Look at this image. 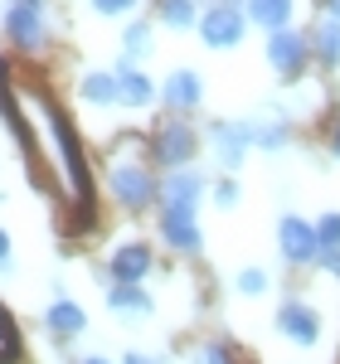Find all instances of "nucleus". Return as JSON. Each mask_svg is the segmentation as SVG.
<instances>
[{
    "label": "nucleus",
    "instance_id": "obj_25",
    "mask_svg": "<svg viewBox=\"0 0 340 364\" xmlns=\"http://www.w3.org/2000/svg\"><path fill=\"white\" fill-rule=\"evenodd\" d=\"M87 5H92V15H102V20H122V15L137 10V0H87Z\"/></svg>",
    "mask_w": 340,
    "mask_h": 364
},
{
    "label": "nucleus",
    "instance_id": "obj_13",
    "mask_svg": "<svg viewBox=\"0 0 340 364\" xmlns=\"http://www.w3.org/2000/svg\"><path fill=\"white\" fill-rule=\"evenodd\" d=\"M199 195H204V175L180 166V170H166V180L156 190V204H199Z\"/></svg>",
    "mask_w": 340,
    "mask_h": 364
},
{
    "label": "nucleus",
    "instance_id": "obj_8",
    "mask_svg": "<svg viewBox=\"0 0 340 364\" xmlns=\"http://www.w3.org/2000/svg\"><path fill=\"white\" fill-rule=\"evenodd\" d=\"M209 146H214L219 170H238L243 156H248V146H253V127H248V122H219V127L209 132Z\"/></svg>",
    "mask_w": 340,
    "mask_h": 364
},
{
    "label": "nucleus",
    "instance_id": "obj_23",
    "mask_svg": "<svg viewBox=\"0 0 340 364\" xmlns=\"http://www.w3.org/2000/svg\"><path fill=\"white\" fill-rule=\"evenodd\" d=\"M20 360V336H15V326H10V316L0 306V364H15Z\"/></svg>",
    "mask_w": 340,
    "mask_h": 364
},
{
    "label": "nucleus",
    "instance_id": "obj_26",
    "mask_svg": "<svg viewBox=\"0 0 340 364\" xmlns=\"http://www.w3.org/2000/svg\"><path fill=\"white\" fill-rule=\"evenodd\" d=\"M238 291H243V296H262V291H267V272H262V267H243V272H238Z\"/></svg>",
    "mask_w": 340,
    "mask_h": 364
},
{
    "label": "nucleus",
    "instance_id": "obj_9",
    "mask_svg": "<svg viewBox=\"0 0 340 364\" xmlns=\"http://www.w3.org/2000/svg\"><path fill=\"white\" fill-rule=\"evenodd\" d=\"M277 248H282V257L292 262V267H302V262H316L321 243H316V228L307 224V219L287 214L282 224H277Z\"/></svg>",
    "mask_w": 340,
    "mask_h": 364
},
{
    "label": "nucleus",
    "instance_id": "obj_14",
    "mask_svg": "<svg viewBox=\"0 0 340 364\" xmlns=\"http://www.w3.org/2000/svg\"><path fill=\"white\" fill-rule=\"evenodd\" d=\"M112 73H117V102L122 107H151L161 97V87L151 83L142 68H112Z\"/></svg>",
    "mask_w": 340,
    "mask_h": 364
},
{
    "label": "nucleus",
    "instance_id": "obj_34",
    "mask_svg": "<svg viewBox=\"0 0 340 364\" xmlns=\"http://www.w3.org/2000/svg\"><path fill=\"white\" fill-rule=\"evenodd\" d=\"M78 364H112V360H102V355H92V360H78Z\"/></svg>",
    "mask_w": 340,
    "mask_h": 364
},
{
    "label": "nucleus",
    "instance_id": "obj_16",
    "mask_svg": "<svg viewBox=\"0 0 340 364\" xmlns=\"http://www.w3.org/2000/svg\"><path fill=\"white\" fill-rule=\"evenodd\" d=\"M44 326H49V331H54V336H83L87 331V311L78 306V301H68V296H58L54 306L44 311Z\"/></svg>",
    "mask_w": 340,
    "mask_h": 364
},
{
    "label": "nucleus",
    "instance_id": "obj_4",
    "mask_svg": "<svg viewBox=\"0 0 340 364\" xmlns=\"http://www.w3.org/2000/svg\"><path fill=\"white\" fill-rule=\"evenodd\" d=\"M199 39L209 44V49H238L243 44V29H248V15L233 5V0H209L204 10H199Z\"/></svg>",
    "mask_w": 340,
    "mask_h": 364
},
{
    "label": "nucleus",
    "instance_id": "obj_30",
    "mask_svg": "<svg viewBox=\"0 0 340 364\" xmlns=\"http://www.w3.org/2000/svg\"><path fill=\"white\" fill-rule=\"evenodd\" d=\"M0 272H10V233L0 228Z\"/></svg>",
    "mask_w": 340,
    "mask_h": 364
},
{
    "label": "nucleus",
    "instance_id": "obj_22",
    "mask_svg": "<svg viewBox=\"0 0 340 364\" xmlns=\"http://www.w3.org/2000/svg\"><path fill=\"white\" fill-rule=\"evenodd\" d=\"M253 146H262V151H282L287 146V127L282 122H262V127H253Z\"/></svg>",
    "mask_w": 340,
    "mask_h": 364
},
{
    "label": "nucleus",
    "instance_id": "obj_21",
    "mask_svg": "<svg viewBox=\"0 0 340 364\" xmlns=\"http://www.w3.org/2000/svg\"><path fill=\"white\" fill-rule=\"evenodd\" d=\"M312 49H316V58L321 63H340V20H321L316 25V34H312Z\"/></svg>",
    "mask_w": 340,
    "mask_h": 364
},
{
    "label": "nucleus",
    "instance_id": "obj_19",
    "mask_svg": "<svg viewBox=\"0 0 340 364\" xmlns=\"http://www.w3.org/2000/svg\"><path fill=\"white\" fill-rule=\"evenodd\" d=\"M78 92H83V102H92V107H112V102H117V73H112V68L83 73Z\"/></svg>",
    "mask_w": 340,
    "mask_h": 364
},
{
    "label": "nucleus",
    "instance_id": "obj_2",
    "mask_svg": "<svg viewBox=\"0 0 340 364\" xmlns=\"http://www.w3.org/2000/svg\"><path fill=\"white\" fill-rule=\"evenodd\" d=\"M107 185H112V199L122 204V209L142 214V209H151V204H156L161 175L151 170V161L127 156V141H122V156H112V166H107Z\"/></svg>",
    "mask_w": 340,
    "mask_h": 364
},
{
    "label": "nucleus",
    "instance_id": "obj_35",
    "mask_svg": "<svg viewBox=\"0 0 340 364\" xmlns=\"http://www.w3.org/2000/svg\"><path fill=\"white\" fill-rule=\"evenodd\" d=\"M20 5H39V10H44V0H20Z\"/></svg>",
    "mask_w": 340,
    "mask_h": 364
},
{
    "label": "nucleus",
    "instance_id": "obj_24",
    "mask_svg": "<svg viewBox=\"0 0 340 364\" xmlns=\"http://www.w3.org/2000/svg\"><path fill=\"white\" fill-rule=\"evenodd\" d=\"M312 228H316L321 248H340V214H321V224H312Z\"/></svg>",
    "mask_w": 340,
    "mask_h": 364
},
{
    "label": "nucleus",
    "instance_id": "obj_7",
    "mask_svg": "<svg viewBox=\"0 0 340 364\" xmlns=\"http://www.w3.org/2000/svg\"><path fill=\"white\" fill-rule=\"evenodd\" d=\"M267 63L282 73L287 83L292 78H302L307 73V63H312V44H307V34H297V29H272L267 34Z\"/></svg>",
    "mask_w": 340,
    "mask_h": 364
},
{
    "label": "nucleus",
    "instance_id": "obj_12",
    "mask_svg": "<svg viewBox=\"0 0 340 364\" xmlns=\"http://www.w3.org/2000/svg\"><path fill=\"white\" fill-rule=\"evenodd\" d=\"M151 267H156L151 243H122V248H112L107 277H112V282H146V277H151Z\"/></svg>",
    "mask_w": 340,
    "mask_h": 364
},
{
    "label": "nucleus",
    "instance_id": "obj_28",
    "mask_svg": "<svg viewBox=\"0 0 340 364\" xmlns=\"http://www.w3.org/2000/svg\"><path fill=\"white\" fill-rule=\"evenodd\" d=\"M199 364H233V350L214 340V345H204V350H199Z\"/></svg>",
    "mask_w": 340,
    "mask_h": 364
},
{
    "label": "nucleus",
    "instance_id": "obj_17",
    "mask_svg": "<svg viewBox=\"0 0 340 364\" xmlns=\"http://www.w3.org/2000/svg\"><path fill=\"white\" fill-rule=\"evenodd\" d=\"M243 15L272 34V29H287V25H292L297 5H292V0H243Z\"/></svg>",
    "mask_w": 340,
    "mask_h": 364
},
{
    "label": "nucleus",
    "instance_id": "obj_27",
    "mask_svg": "<svg viewBox=\"0 0 340 364\" xmlns=\"http://www.w3.org/2000/svg\"><path fill=\"white\" fill-rule=\"evenodd\" d=\"M209 195H214V204H219V209H233V204H238V180H228V175H224Z\"/></svg>",
    "mask_w": 340,
    "mask_h": 364
},
{
    "label": "nucleus",
    "instance_id": "obj_15",
    "mask_svg": "<svg viewBox=\"0 0 340 364\" xmlns=\"http://www.w3.org/2000/svg\"><path fill=\"white\" fill-rule=\"evenodd\" d=\"M151 54H156V29H151V20H132V25L122 29V58H117V68H137Z\"/></svg>",
    "mask_w": 340,
    "mask_h": 364
},
{
    "label": "nucleus",
    "instance_id": "obj_6",
    "mask_svg": "<svg viewBox=\"0 0 340 364\" xmlns=\"http://www.w3.org/2000/svg\"><path fill=\"white\" fill-rule=\"evenodd\" d=\"M5 34H10V44H15L20 54H39V49L49 44L44 10H39V5H20V0H10V5H5Z\"/></svg>",
    "mask_w": 340,
    "mask_h": 364
},
{
    "label": "nucleus",
    "instance_id": "obj_32",
    "mask_svg": "<svg viewBox=\"0 0 340 364\" xmlns=\"http://www.w3.org/2000/svg\"><path fill=\"white\" fill-rule=\"evenodd\" d=\"M326 15H331V20H340V0H326Z\"/></svg>",
    "mask_w": 340,
    "mask_h": 364
},
{
    "label": "nucleus",
    "instance_id": "obj_1",
    "mask_svg": "<svg viewBox=\"0 0 340 364\" xmlns=\"http://www.w3.org/2000/svg\"><path fill=\"white\" fill-rule=\"evenodd\" d=\"M5 117H10L20 146H25L34 175L58 195V204L87 209V166H83V151H78V136H73L63 107L44 87L15 83L5 92Z\"/></svg>",
    "mask_w": 340,
    "mask_h": 364
},
{
    "label": "nucleus",
    "instance_id": "obj_31",
    "mask_svg": "<svg viewBox=\"0 0 340 364\" xmlns=\"http://www.w3.org/2000/svg\"><path fill=\"white\" fill-rule=\"evenodd\" d=\"M122 364H161V360H151V355H127Z\"/></svg>",
    "mask_w": 340,
    "mask_h": 364
},
{
    "label": "nucleus",
    "instance_id": "obj_10",
    "mask_svg": "<svg viewBox=\"0 0 340 364\" xmlns=\"http://www.w3.org/2000/svg\"><path fill=\"white\" fill-rule=\"evenodd\" d=\"M161 102H166L175 117H190L204 102V78H199L195 68H175L166 78V87H161Z\"/></svg>",
    "mask_w": 340,
    "mask_h": 364
},
{
    "label": "nucleus",
    "instance_id": "obj_11",
    "mask_svg": "<svg viewBox=\"0 0 340 364\" xmlns=\"http://www.w3.org/2000/svg\"><path fill=\"white\" fill-rule=\"evenodd\" d=\"M277 331H282L292 345H316V340H321V311L307 306V301H282Z\"/></svg>",
    "mask_w": 340,
    "mask_h": 364
},
{
    "label": "nucleus",
    "instance_id": "obj_3",
    "mask_svg": "<svg viewBox=\"0 0 340 364\" xmlns=\"http://www.w3.org/2000/svg\"><path fill=\"white\" fill-rule=\"evenodd\" d=\"M195 151H199V132L185 117H170V122H161V127L151 132V166L180 170V166L195 161Z\"/></svg>",
    "mask_w": 340,
    "mask_h": 364
},
{
    "label": "nucleus",
    "instance_id": "obj_33",
    "mask_svg": "<svg viewBox=\"0 0 340 364\" xmlns=\"http://www.w3.org/2000/svg\"><path fill=\"white\" fill-rule=\"evenodd\" d=\"M331 151L340 156V122H336V132H331Z\"/></svg>",
    "mask_w": 340,
    "mask_h": 364
},
{
    "label": "nucleus",
    "instance_id": "obj_20",
    "mask_svg": "<svg viewBox=\"0 0 340 364\" xmlns=\"http://www.w3.org/2000/svg\"><path fill=\"white\" fill-rule=\"evenodd\" d=\"M156 20L170 29H190L199 20V0H156Z\"/></svg>",
    "mask_w": 340,
    "mask_h": 364
},
{
    "label": "nucleus",
    "instance_id": "obj_18",
    "mask_svg": "<svg viewBox=\"0 0 340 364\" xmlns=\"http://www.w3.org/2000/svg\"><path fill=\"white\" fill-rule=\"evenodd\" d=\"M107 306L122 316H151V296L142 291V282H117L107 287Z\"/></svg>",
    "mask_w": 340,
    "mask_h": 364
},
{
    "label": "nucleus",
    "instance_id": "obj_29",
    "mask_svg": "<svg viewBox=\"0 0 340 364\" xmlns=\"http://www.w3.org/2000/svg\"><path fill=\"white\" fill-rule=\"evenodd\" d=\"M316 262H321V267L340 282V248H321V252H316Z\"/></svg>",
    "mask_w": 340,
    "mask_h": 364
},
{
    "label": "nucleus",
    "instance_id": "obj_5",
    "mask_svg": "<svg viewBox=\"0 0 340 364\" xmlns=\"http://www.w3.org/2000/svg\"><path fill=\"white\" fill-rule=\"evenodd\" d=\"M161 238H166L170 252L180 257H195L204 248V233H199V219H195V204H161Z\"/></svg>",
    "mask_w": 340,
    "mask_h": 364
}]
</instances>
